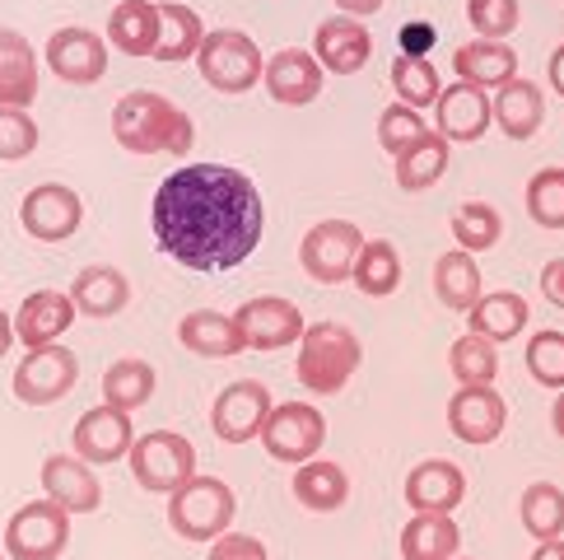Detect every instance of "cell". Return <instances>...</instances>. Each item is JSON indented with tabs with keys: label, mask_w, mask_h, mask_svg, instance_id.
<instances>
[{
	"label": "cell",
	"mask_w": 564,
	"mask_h": 560,
	"mask_svg": "<svg viewBox=\"0 0 564 560\" xmlns=\"http://www.w3.org/2000/svg\"><path fill=\"white\" fill-rule=\"evenodd\" d=\"M150 229L164 257L187 271L219 276L243 267L267 229V206L248 173L229 164L173 169L154 192Z\"/></svg>",
	"instance_id": "6da1fadb"
},
{
	"label": "cell",
	"mask_w": 564,
	"mask_h": 560,
	"mask_svg": "<svg viewBox=\"0 0 564 560\" xmlns=\"http://www.w3.org/2000/svg\"><path fill=\"white\" fill-rule=\"evenodd\" d=\"M112 136L127 154H173V159H187L196 140L192 117L154 89H135L117 98Z\"/></svg>",
	"instance_id": "7a4b0ae2"
},
{
	"label": "cell",
	"mask_w": 564,
	"mask_h": 560,
	"mask_svg": "<svg viewBox=\"0 0 564 560\" xmlns=\"http://www.w3.org/2000/svg\"><path fill=\"white\" fill-rule=\"evenodd\" d=\"M359 359H365V346L346 323H313L299 336V384L308 392H346V384L359 374Z\"/></svg>",
	"instance_id": "3957f363"
},
{
	"label": "cell",
	"mask_w": 564,
	"mask_h": 560,
	"mask_svg": "<svg viewBox=\"0 0 564 560\" xmlns=\"http://www.w3.org/2000/svg\"><path fill=\"white\" fill-rule=\"evenodd\" d=\"M234 514H238V499L219 476L196 472L187 486H177L169 495V528L183 542H215V537H225Z\"/></svg>",
	"instance_id": "277c9868"
},
{
	"label": "cell",
	"mask_w": 564,
	"mask_h": 560,
	"mask_svg": "<svg viewBox=\"0 0 564 560\" xmlns=\"http://www.w3.org/2000/svg\"><path fill=\"white\" fill-rule=\"evenodd\" d=\"M196 71L215 94H248L267 71V56L243 29H210L196 52Z\"/></svg>",
	"instance_id": "5b68a950"
},
{
	"label": "cell",
	"mask_w": 564,
	"mask_h": 560,
	"mask_svg": "<svg viewBox=\"0 0 564 560\" xmlns=\"http://www.w3.org/2000/svg\"><path fill=\"white\" fill-rule=\"evenodd\" d=\"M127 463H131V476L140 491L173 495L177 486H187L196 476V449H192V439H183L177 430H150L131 444Z\"/></svg>",
	"instance_id": "8992f818"
},
{
	"label": "cell",
	"mask_w": 564,
	"mask_h": 560,
	"mask_svg": "<svg viewBox=\"0 0 564 560\" xmlns=\"http://www.w3.org/2000/svg\"><path fill=\"white\" fill-rule=\"evenodd\" d=\"M70 547V514L56 499H33L19 505L6 524V556L10 560H62Z\"/></svg>",
	"instance_id": "52a82bcc"
},
{
	"label": "cell",
	"mask_w": 564,
	"mask_h": 560,
	"mask_svg": "<svg viewBox=\"0 0 564 560\" xmlns=\"http://www.w3.org/2000/svg\"><path fill=\"white\" fill-rule=\"evenodd\" d=\"M359 248H365V234L355 219H317L299 244V262L317 286H340V280H350Z\"/></svg>",
	"instance_id": "ba28073f"
},
{
	"label": "cell",
	"mask_w": 564,
	"mask_h": 560,
	"mask_svg": "<svg viewBox=\"0 0 564 560\" xmlns=\"http://www.w3.org/2000/svg\"><path fill=\"white\" fill-rule=\"evenodd\" d=\"M322 439H327V420H322V411L313 402H280V407H271L267 430H261L267 453L275 457V463H285V467H299V463H308V457H317Z\"/></svg>",
	"instance_id": "9c48e42d"
},
{
	"label": "cell",
	"mask_w": 564,
	"mask_h": 560,
	"mask_svg": "<svg viewBox=\"0 0 564 560\" xmlns=\"http://www.w3.org/2000/svg\"><path fill=\"white\" fill-rule=\"evenodd\" d=\"M75 378H79L75 351L56 346V342L33 346V351H24V359H19V369H14V397L24 407H52L75 388Z\"/></svg>",
	"instance_id": "30bf717a"
},
{
	"label": "cell",
	"mask_w": 564,
	"mask_h": 560,
	"mask_svg": "<svg viewBox=\"0 0 564 560\" xmlns=\"http://www.w3.org/2000/svg\"><path fill=\"white\" fill-rule=\"evenodd\" d=\"M271 407L275 402H271L267 384L238 378V384H229L210 402V430H215V439H225V444H248V439H261V430H267Z\"/></svg>",
	"instance_id": "8fae6325"
},
{
	"label": "cell",
	"mask_w": 564,
	"mask_h": 560,
	"mask_svg": "<svg viewBox=\"0 0 564 560\" xmlns=\"http://www.w3.org/2000/svg\"><path fill=\"white\" fill-rule=\"evenodd\" d=\"M85 206H79V192L66 183H37L33 192H24V206H19V225L37 244H66L79 229Z\"/></svg>",
	"instance_id": "7c38bea8"
},
{
	"label": "cell",
	"mask_w": 564,
	"mask_h": 560,
	"mask_svg": "<svg viewBox=\"0 0 564 560\" xmlns=\"http://www.w3.org/2000/svg\"><path fill=\"white\" fill-rule=\"evenodd\" d=\"M243 351H285L290 342L304 336V313L280 294H257L234 313Z\"/></svg>",
	"instance_id": "4fadbf2b"
},
{
	"label": "cell",
	"mask_w": 564,
	"mask_h": 560,
	"mask_svg": "<svg viewBox=\"0 0 564 560\" xmlns=\"http://www.w3.org/2000/svg\"><path fill=\"white\" fill-rule=\"evenodd\" d=\"M47 66L66 85H98L108 75V43L85 24H66L47 37Z\"/></svg>",
	"instance_id": "5bb4252c"
},
{
	"label": "cell",
	"mask_w": 564,
	"mask_h": 560,
	"mask_svg": "<svg viewBox=\"0 0 564 560\" xmlns=\"http://www.w3.org/2000/svg\"><path fill=\"white\" fill-rule=\"evenodd\" d=\"M135 444V430H131V411H117V407H89L85 416L75 420V457H85L89 467H108V463H122Z\"/></svg>",
	"instance_id": "9a60e30c"
},
{
	"label": "cell",
	"mask_w": 564,
	"mask_h": 560,
	"mask_svg": "<svg viewBox=\"0 0 564 560\" xmlns=\"http://www.w3.org/2000/svg\"><path fill=\"white\" fill-rule=\"evenodd\" d=\"M509 426V402L495 388H457L448 402V430L471 449H486Z\"/></svg>",
	"instance_id": "2e32d148"
},
{
	"label": "cell",
	"mask_w": 564,
	"mask_h": 560,
	"mask_svg": "<svg viewBox=\"0 0 564 560\" xmlns=\"http://www.w3.org/2000/svg\"><path fill=\"white\" fill-rule=\"evenodd\" d=\"M313 56L322 62V71H332V75H355V71L369 66V56H373V33L365 29V19H350V14L322 19L317 33H313Z\"/></svg>",
	"instance_id": "e0dca14e"
},
{
	"label": "cell",
	"mask_w": 564,
	"mask_h": 560,
	"mask_svg": "<svg viewBox=\"0 0 564 560\" xmlns=\"http://www.w3.org/2000/svg\"><path fill=\"white\" fill-rule=\"evenodd\" d=\"M322 62L313 52L304 47H285V52H275L267 71H261V85H267V94L275 98V104H285V108H308L313 98L322 94Z\"/></svg>",
	"instance_id": "ac0fdd59"
},
{
	"label": "cell",
	"mask_w": 564,
	"mask_h": 560,
	"mask_svg": "<svg viewBox=\"0 0 564 560\" xmlns=\"http://www.w3.org/2000/svg\"><path fill=\"white\" fill-rule=\"evenodd\" d=\"M467 499V476L448 457H425L406 476V505L415 514H453Z\"/></svg>",
	"instance_id": "d6986e66"
},
{
	"label": "cell",
	"mask_w": 564,
	"mask_h": 560,
	"mask_svg": "<svg viewBox=\"0 0 564 560\" xmlns=\"http://www.w3.org/2000/svg\"><path fill=\"white\" fill-rule=\"evenodd\" d=\"M43 491L47 499H56L66 514H94L104 505V486H98V472L75 453H52L43 463Z\"/></svg>",
	"instance_id": "ffe728a7"
},
{
	"label": "cell",
	"mask_w": 564,
	"mask_h": 560,
	"mask_svg": "<svg viewBox=\"0 0 564 560\" xmlns=\"http://www.w3.org/2000/svg\"><path fill=\"white\" fill-rule=\"evenodd\" d=\"M434 122H438V136L448 140H462V146H476L480 136L490 131V98H486V89H476V85H457L453 89H443L438 94V104H434Z\"/></svg>",
	"instance_id": "44dd1931"
},
{
	"label": "cell",
	"mask_w": 564,
	"mask_h": 560,
	"mask_svg": "<svg viewBox=\"0 0 564 560\" xmlns=\"http://www.w3.org/2000/svg\"><path fill=\"white\" fill-rule=\"evenodd\" d=\"M75 299L62 294V290H33L24 304L14 313V336L24 342L29 351L33 346H52L70 323H75Z\"/></svg>",
	"instance_id": "7402d4cb"
},
{
	"label": "cell",
	"mask_w": 564,
	"mask_h": 560,
	"mask_svg": "<svg viewBox=\"0 0 564 560\" xmlns=\"http://www.w3.org/2000/svg\"><path fill=\"white\" fill-rule=\"evenodd\" d=\"M490 117L509 140H532L541 131V122H546V94H541V85H532V79H509L503 89H495Z\"/></svg>",
	"instance_id": "603a6c76"
},
{
	"label": "cell",
	"mask_w": 564,
	"mask_h": 560,
	"mask_svg": "<svg viewBox=\"0 0 564 560\" xmlns=\"http://www.w3.org/2000/svg\"><path fill=\"white\" fill-rule=\"evenodd\" d=\"M453 71L462 85L476 89H503L509 79H518V52L509 43H490V37H476V43H462L453 52Z\"/></svg>",
	"instance_id": "cb8c5ba5"
},
{
	"label": "cell",
	"mask_w": 564,
	"mask_h": 560,
	"mask_svg": "<svg viewBox=\"0 0 564 560\" xmlns=\"http://www.w3.org/2000/svg\"><path fill=\"white\" fill-rule=\"evenodd\" d=\"M37 98V56L24 33L0 24V108H29Z\"/></svg>",
	"instance_id": "d4e9b609"
},
{
	"label": "cell",
	"mask_w": 564,
	"mask_h": 560,
	"mask_svg": "<svg viewBox=\"0 0 564 560\" xmlns=\"http://www.w3.org/2000/svg\"><path fill=\"white\" fill-rule=\"evenodd\" d=\"M177 342H183L192 355L200 359H229L243 351V336H238V323L219 309H192L183 323H177Z\"/></svg>",
	"instance_id": "484cf974"
},
{
	"label": "cell",
	"mask_w": 564,
	"mask_h": 560,
	"mask_svg": "<svg viewBox=\"0 0 564 560\" xmlns=\"http://www.w3.org/2000/svg\"><path fill=\"white\" fill-rule=\"evenodd\" d=\"M70 299L85 317H98V323H104V317H117L131 304V280L117 267H85L70 280Z\"/></svg>",
	"instance_id": "4316f807"
},
{
	"label": "cell",
	"mask_w": 564,
	"mask_h": 560,
	"mask_svg": "<svg viewBox=\"0 0 564 560\" xmlns=\"http://www.w3.org/2000/svg\"><path fill=\"white\" fill-rule=\"evenodd\" d=\"M294 499L313 514H336L350 499V476L340 463H327V457H308L294 472Z\"/></svg>",
	"instance_id": "83f0119b"
},
{
	"label": "cell",
	"mask_w": 564,
	"mask_h": 560,
	"mask_svg": "<svg viewBox=\"0 0 564 560\" xmlns=\"http://www.w3.org/2000/svg\"><path fill=\"white\" fill-rule=\"evenodd\" d=\"M528 327V299L513 294V290H495V294H480L471 313H467V332L486 336V342H513Z\"/></svg>",
	"instance_id": "f1b7e54d"
},
{
	"label": "cell",
	"mask_w": 564,
	"mask_h": 560,
	"mask_svg": "<svg viewBox=\"0 0 564 560\" xmlns=\"http://www.w3.org/2000/svg\"><path fill=\"white\" fill-rule=\"evenodd\" d=\"M108 43L122 56H154L159 6H150V0H122V6L108 14Z\"/></svg>",
	"instance_id": "f546056e"
},
{
	"label": "cell",
	"mask_w": 564,
	"mask_h": 560,
	"mask_svg": "<svg viewBox=\"0 0 564 560\" xmlns=\"http://www.w3.org/2000/svg\"><path fill=\"white\" fill-rule=\"evenodd\" d=\"M480 280H486V276H480L476 257L462 252V248L443 252L434 262V294H438V304L453 309V313H471V304L486 294V290H480Z\"/></svg>",
	"instance_id": "4dcf8cb0"
},
{
	"label": "cell",
	"mask_w": 564,
	"mask_h": 560,
	"mask_svg": "<svg viewBox=\"0 0 564 560\" xmlns=\"http://www.w3.org/2000/svg\"><path fill=\"white\" fill-rule=\"evenodd\" d=\"M200 43H206V24L192 6H177V0H164L159 6V47H154V62H196Z\"/></svg>",
	"instance_id": "1f68e13d"
},
{
	"label": "cell",
	"mask_w": 564,
	"mask_h": 560,
	"mask_svg": "<svg viewBox=\"0 0 564 560\" xmlns=\"http://www.w3.org/2000/svg\"><path fill=\"white\" fill-rule=\"evenodd\" d=\"M462 532L453 514H415L401 528V560H453Z\"/></svg>",
	"instance_id": "d6a6232c"
},
{
	"label": "cell",
	"mask_w": 564,
	"mask_h": 560,
	"mask_svg": "<svg viewBox=\"0 0 564 560\" xmlns=\"http://www.w3.org/2000/svg\"><path fill=\"white\" fill-rule=\"evenodd\" d=\"M392 173H397V187L401 192H430L443 173H448V140H443L438 131H425V140L420 146H411L406 154L392 159Z\"/></svg>",
	"instance_id": "836d02e7"
},
{
	"label": "cell",
	"mask_w": 564,
	"mask_h": 560,
	"mask_svg": "<svg viewBox=\"0 0 564 560\" xmlns=\"http://www.w3.org/2000/svg\"><path fill=\"white\" fill-rule=\"evenodd\" d=\"M350 280L359 286V294H369V299H388V294H397V286H401V257H397V244H388V238H365V248H359V257H355Z\"/></svg>",
	"instance_id": "e575fe53"
},
{
	"label": "cell",
	"mask_w": 564,
	"mask_h": 560,
	"mask_svg": "<svg viewBox=\"0 0 564 560\" xmlns=\"http://www.w3.org/2000/svg\"><path fill=\"white\" fill-rule=\"evenodd\" d=\"M154 397V365L150 359H112L104 374V402L117 411H140Z\"/></svg>",
	"instance_id": "d590c367"
},
{
	"label": "cell",
	"mask_w": 564,
	"mask_h": 560,
	"mask_svg": "<svg viewBox=\"0 0 564 560\" xmlns=\"http://www.w3.org/2000/svg\"><path fill=\"white\" fill-rule=\"evenodd\" d=\"M518 518L532 542H555L564 537V491L555 482H532L518 499Z\"/></svg>",
	"instance_id": "8d00e7d4"
},
{
	"label": "cell",
	"mask_w": 564,
	"mask_h": 560,
	"mask_svg": "<svg viewBox=\"0 0 564 560\" xmlns=\"http://www.w3.org/2000/svg\"><path fill=\"white\" fill-rule=\"evenodd\" d=\"M392 89H397V104H406V108H434L438 104V71L434 62H425L420 52H401L397 62H392Z\"/></svg>",
	"instance_id": "74e56055"
},
{
	"label": "cell",
	"mask_w": 564,
	"mask_h": 560,
	"mask_svg": "<svg viewBox=\"0 0 564 560\" xmlns=\"http://www.w3.org/2000/svg\"><path fill=\"white\" fill-rule=\"evenodd\" d=\"M448 369L462 388H495V374H499V351L495 342H486V336H457L453 351H448Z\"/></svg>",
	"instance_id": "f35d334b"
},
{
	"label": "cell",
	"mask_w": 564,
	"mask_h": 560,
	"mask_svg": "<svg viewBox=\"0 0 564 560\" xmlns=\"http://www.w3.org/2000/svg\"><path fill=\"white\" fill-rule=\"evenodd\" d=\"M448 229H453V244L476 257V252L495 248L503 238V219H499V211L490 202H462L453 211V219H448Z\"/></svg>",
	"instance_id": "ab89813d"
},
{
	"label": "cell",
	"mask_w": 564,
	"mask_h": 560,
	"mask_svg": "<svg viewBox=\"0 0 564 560\" xmlns=\"http://www.w3.org/2000/svg\"><path fill=\"white\" fill-rule=\"evenodd\" d=\"M528 215L541 229H564V169H541L528 183Z\"/></svg>",
	"instance_id": "60d3db41"
},
{
	"label": "cell",
	"mask_w": 564,
	"mask_h": 560,
	"mask_svg": "<svg viewBox=\"0 0 564 560\" xmlns=\"http://www.w3.org/2000/svg\"><path fill=\"white\" fill-rule=\"evenodd\" d=\"M425 131H430L425 117H420L415 108H406V104H388V108H382V117H378V146L388 150L392 159L406 154L411 146H420Z\"/></svg>",
	"instance_id": "b9f144b4"
},
{
	"label": "cell",
	"mask_w": 564,
	"mask_h": 560,
	"mask_svg": "<svg viewBox=\"0 0 564 560\" xmlns=\"http://www.w3.org/2000/svg\"><path fill=\"white\" fill-rule=\"evenodd\" d=\"M528 374L541 388H564V332H536L528 342Z\"/></svg>",
	"instance_id": "7bdbcfd3"
},
{
	"label": "cell",
	"mask_w": 564,
	"mask_h": 560,
	"mask_svg": "<svg viewBox=\"0 0 564 560\" xmlns=\"http://www.w3.org/2000/svg\"><path fill=\"white\" fill-rule=\"evenodd\" d=\"M37 150V122L29 117V108H0V159L14 164V159H29Z\"/></svg>",
	"instance_id": "ee69618b"
},
{
	"label": "cell",
	"mask_w": 564,
	"mask_h": 560,
	"mask_svg": "<svg viewBox=\"0 0 564 560\" xmlns=\"http://www.w3.org/2000/svg\"><path fill=\"white\" fill-rule=\"evenodd\" d=\"M467 19L480 37L503 43L518 29V0H467Z\"/></svg>",
	"instance_id": "f6af8a7d"
},
{
	"label": "cell",
	"mask_w": 564,
	"mask_h": 560,
	"mask_svg": "<svg viewBox=\"0 0 564 560\" xmlns=\"http://www.w3.org/2000/svg\"><path fill=\"white\" fill-rule=\"evenodd\" d=\"M206 560H271V556H267V547H261L257 537L225 532V537H215V542H210V556Z\"/></svg>",
	"instance_id": "bcb514c9"
},
{
	"label": "cell",
	"mask_w": 564,
	"mask_h": 560,
	"mask_svg": "<svg viewBox=\"0 0 564 560\" xmlns=\"http://www.w3.org/2000/svg\"><path fill=\"white\" fill-rule=\"evenodd\" d=\"M541 294H546L555 309H564V257H551V262L541 267Z\"/></svg>",
	"instance_id": "7dc6e473"
},
{
	"label": "cell",
	"mask_w": 564,
	"mask_h": 560,
	"mask_svg": "<svg viewBox=\"0 0 564 560\" xmlns=\"http://www.w3.org/2000/svg\"><path fill=\"white\" fill-rule=\"evenodd\" d=\"M336 10L350 14V19H369V14L382 10V0H336Z\"/></svg>",
	"instance_id": "c3c4849f"
},
{
	"label": "cell",
	"mask_w": 564,
	"mask_h": 560,
	"mask_svg": "<svg viewBox=\"0 0 564 560\" xmlns=\"http://www.w3.org/2000/svg\"><path fill=\"white\" fill-rule=\"evenodd\" d=\"M546 75H551V89L564 98V43L551 52V66H546Z\"/></svg>",
	"instance_id": "681fc988"
},
{
	"label": "cell",
	"mask_w": 564,
	"mask_h": 560,
	"mask_svg": "<svg viewBox=\"0 0 564 560\" xmlns=\"http://www.w3.org/2000/svg\"><path fill=\"white\" fill-rule=\"evenodd\" d=\"M532 560H564V537H555V542H536Z\"/></svg>",
	"instance_id": "f907efd6"
},
{
	"label": "cell",
	"mask_w": 564,
	"mask_h": 560,
	"mask_svg": "<svg viewBox=\"0 0 564 560\" xmlns=\"http://www.w3.org/2000/svg\"><path fill=\"white\" fill-rule=\"evenodd\" d=\"M10 346H14V317L0 309V355H10Z\"/></svg>",
	"instance_id": "816d5d0a"
},
{
	"label": "cell",
	"mask_w": 564,
	"mask_h": 560,
	"mask_svg": "<svg viewBox=\"0 0 564 560\" xmlns=\"http://www.w3.org/2000/svg\"><path fill=\"white\" fill-rule=\"evenodd\" d=\"M551 430L564 439V388L555 392V407H551Z\"/></svg>",
	"instance_id": "f5cc1de1"
},
{
	"label": "cell",
	"mask_w": 564,
	"mask_h": 560,
	"mask_svg": "<svg viewBox=\"0 0 564 560\" xmlns=\"http://www.w3.org/2000/svg\"><path fill=\"white\" fill-rule=\"evenodd\" d=\"M0 560H10V556H6V551H0Z\"/></svg>",
	"instance_id": "db71d44e"
},
{
	"label": "cell",
	"mask_w": 564,
	"mask_h": 560,
	"mask_svg": "<svg viewBox=\"0 0 564 560\" xmlns=\"http://www.w3.org/2000/svg\"><path fill=\"white\" fill-rule=\"evenodd\" d=\"M453 560H457V556H453Z\"/></svg>",
	"instance_id": "11a10c76"
}]
</instances>
